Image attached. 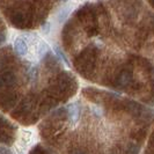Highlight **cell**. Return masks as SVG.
<instances>
[{"mask_svg":"<svg viewBox=\"0 0 154 154\" xmlns=\"http://www.w3.org/2000/svg\"><path fill=\"white\" fill-rule=\"evenodd\" d=\"M69 114H71V116H73V117H74V121H77V118H78V108L74 106V104H72V106L69 107Z\"/></svg>","mask_w":154,"mask_h":154,"instance_id":"1","label":"cell"},{"mask_svg":"<svg viewBox=\"0 0 154 154\" xmlns=\"http://www.w3.org/2000/svg\"><path fill=\"white\" fill-rule=\"evenodd\" d=\"M72 1H79L80 2V1H87V0H72ZM91 1H95V0H91Z\"/></svg>","mask_w":154,"mask_h":154,"instance_id":"2","label":"cell"}]
</instances>
